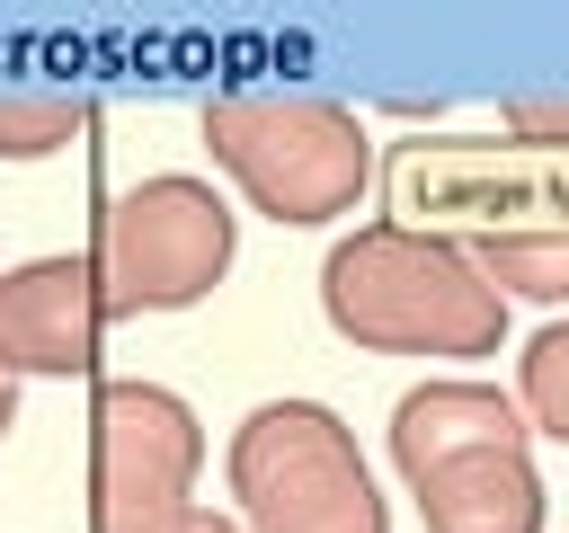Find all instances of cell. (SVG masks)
I'll return each instance as SVG.
<instances>
[{
	"label": "cell",
	"instance_id": "13",
	"mask_svg": "<svg viewBox=\"0 0 569 533\" xmlns=\"http://www.w3.org/2000/svg\"><path fill=\"white\" fill-rule=\"evenodd\" d=\"M9 426H18V382L0 373V435H9Z\"/></svg>",
	"mask_w": 569,
	"mask_h": 533
},
{
	"label": "cell",
	"instance_id": "2",
	"mask_svg": "<svg viewBox=\"0 0 569 533\" xmlns=\"http://www.w3.org/2000/svg\"><path fill=\"white\" fill-rule=\"evenodd\" d=\"M391 462L427 533H542L525 409L498 382H418L391 400Z\"/></svg>",
	"mask_w": 569,
	"mask_h": 533
},
{
	"label": "cell",
	"instance_id": "8",
	"mask_svg": "<svg viewBox=\"0 0 569 533\" xmlns=\"http://www.w3.org/2000/svg\"><path fill=\"white\" fill-rule=\"evenodd\" d=\"M98 338H107V302H98L89 258H27L0 275V373L9 382L98 373Z\"/></svg>",
	"mask_w": 569,
	"mask_h": 533
},
{
	"label": "cell",
	"instance_id": "1",
	"mask_svg": "<svg viewBox=\"0 0 569 533\" xmlns=\"http://www.w3.org/2000/svg\"><path fill=\"white\" fill-rule=\"evenodd\" d=\"M320 320L365 346V355H436V364H480L507 338V302L498 284L418 231H347L320 258Z\"/></svg>",
	"mask_w": 569,
	"mask_h": 533
},
{
	"label": "cell",
	"instance_id": "10",
	"mask_svg": "<svg viewBox=\"0 0 569 533\" xmlns=\"http://www.w3.org/2000/svg\"><path fill=\"white\" fill-rule=\"evenodd\" d=\"M516 409H525V426H542L551 444H569V320H551V329L525 338Z\"/></svg>",
	"mask_w": 569,
	"mask_h": 533
},
{
	"label": "cell",
	"instance_id": "12",
	"mask_svg": "<svg viewBox=\"0 0 569 533\" xmlns=\"http://www.w3.org/2000/svg\"><path fill=\"white\" fill-rule=\"evenodd\" d=\"M178 533H240V524H231V515H204V506H187V524H178Z\"/></svg>",
	"mask_w": 569,
	"mask_h": 533
},
{
	"label": "cell",
	"instance_id": "9",
	"mask_svg": "<svg viewBox=\"0 0 569 533\" xmlns=\"http://www.w3.org/2000/svg\"><path fill=\"white\" fill-rule=\"evenodd\" d=\"M80 124L89 107L62 89H0V160H53Z\"/></svg>",
	"mask_w": 569,
	"mask_h": 533
},
{
	"label": "cell",
	"instance_id": "7",
	"mask_svg": "<svg viewBox=\"0 0 569 533\" xmlns=\"http://www.w3.org/2000/svg\"><path fill=\"white\" fill-rule=\"evenodd\" d=\"M204 426L169 382L116 373L89 400V533H178L196 506Z\"/></svg>",
	"mask_w": 569,
	"mask_h": 533
},
{
	"label": "cell",
	"instance_id": "3",
	"mask_svg": "<svg viewBox=\"0 0 569 533\" xmlns=\"http://www.w3.org/2000/svg\"><path fill=\"white\" fill-rule=\"evenodd\" d=\"M213 169L284 231H329L373 195V133L329 89H240L204 107Z\"/></svg>",
	"mask_w": 569,
	"mask_h": 533
},
{
	"label": "cell",
	"instance_id": "5",
	"mask_svg": "<svg viewBox=\"0 0 569 533\" xmlns=\"http://www.w3.org/2000/svg\"><path fill=\"white\" fill-rule=\"evenodd\" d=\"M391 231L445 240V249H489V240H569V151H525V142H409L391 151Z\"/></svg>",
	"mask_w": 569,
	"mask_h": 533
},
{
	"label": "cell",
	"instance_id": "4",
	"mask_svg": "<svg viewBox=\"0 0 569 533\" xmlns=\"http://www.w3.org/2000/svg\"><path fill=\"white\" fill-rule=\"evenodd\" d=\"M222 480L240 533H391V506L356 453V426L320 400H267L231 426Z\"/></svg>",
	"mask_w": 569,
	"mask_h": 533
},
{
	"label": "cell",
	"instance_id": "6",
	"mask_svg": "<svg viewBox=\"0 0 569 533\" xmlns=\"http://www.w3.org/2000/svg\"><path fill=\"white\" fill-rule=\"evenodd\" d=\"M240 258V222L231 204L187 178V169H160L142 187H124L107 213H98V240H89V275H98V302L107 320H142V311H187L204 302Z\"/></svg>",
	"mask_w": 569,
	"mask_h": 533
},
{
	"label": "cell",
	"instance_id": "11",
	"mask_svg": "<svg viewBox=\"0 0 569 533\" xmlns=\"http://www.w3.org/2000/svg\"><path fill=\"white\" fill-rule=\"evenodd\" d=\"M498 133L525 142V151H569V98L560 89H516V98H498Z\"/></svg>",
	"mask_w": 569,
	"mask_h": 533
}]
</instances>
